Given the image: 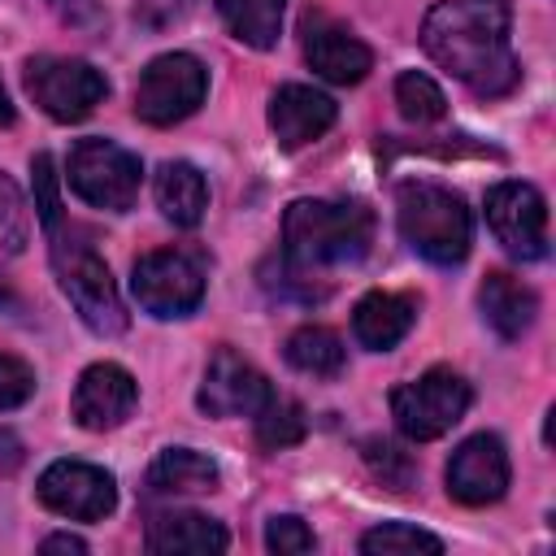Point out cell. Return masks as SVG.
I'll use <instances>...</instances> for the list:
<instances>
[{
	"label": "cell",
	"instance_id": "obj_18",
	"mask_svg": "<svg viewBox=\"0 0 556 556\" xmlns=\"http://www.w3.org/2000/svg\"><path fill=\"white\" fill-rule=\"evenodd\" d=\"M478 308H482V321L500 334V339H521L530 326H534V313H539V295L521 282V278H513V274H504V269H491L486 278H482V287H478Z\"/></svg>",
	"mask_w": 556,
	"mask_h": 556
},
{
	"label": "cell",
	"instance_id": "obj_10",
	"mask_svg": "<svg viewBox=\"0 0 556 556\" xmlns=\"http://www.w3.org/2000/svg\"><path fill=\"white\" fill-rule=\"evenodd\" d=\"M486 226L517 261H543L547 256V200L530 182H495L486 191Z\"/></svg>",
	"mask_w": 556,
	"mask_h": 556
},
{
	"label": "cell",
	"instance_id": "obj_24",
	"mask_svg": "<svg viewBox=\"0 0 556 556\" xmlns=\"http://www.w3.org/2000/svg\"><path fill=\"white\" fill-rule=\"evenodd\" d=\"M304 434H308V417H304V408H300L295 400L269 395V400L256 408V443H261V447L278 452V447L300 443Z\"/></svg>",
	"mask_w": 556,
	"mask_h": 556
},
{
	"label": "cell",
	"instance_id": "obj_1",
	"mask_svg": "<svg viewBox=\"0 0 556 556\" xmlns=\"http://www.w3.org/2000/svg\"><path fill=\"white\" fill-rule=\"evenodd\" d=\"M508 26V0H439L421 22V48L473 96L495 100L521 83Z\"/></svg>",
	"mask_w": 556,
	"mask_h": 556
},
{
	"label": "cell",
	"instance_id": "obj_19",
	"mask_svg": "<svg viewBox=\"0 0 556 556\" xmlns=\"http://www.w3.org/2000/svg\"><path fill=\"white\" fill-rule=\"evenodd\" d=\"M230 534L222 521L191 513V508H174V513H156L148 521V539L143 547L152 556H169V552H226Z\"/></svg>",
	"mask_w": 556,
	"mask_h": 556
},
{
	"label": "cell",
	"instance_id": "obj_30",
	"mask_svg": "<svg viewBox=\"0 0 556 556\" xmlns=\"http://www.w3.org/2000/svg\"><path fill=\"white\" fill-rule=\"evenodd\" d=\"M265 547L278 552V556H304V552L317 547V539H313V530L295 513H282V517H274L265 526Z\"/></svg>",
	"mask_w": 556,
	"mask_h": 556
},
{
	"label": "cell",
	"instance_id": "obj_22",
	"mask_svg": "<svg viewBox=\"0 0 556 556\" xmlns=\"http://www.w3.org/2000/svg\"><path fill=\"white\" fill-rule=\"evenodd\" d=\"M282 356H287L291 369L313 374V378H339L343 365H348L343 339L334 330H326V326H300V330H291Z\"/></svg>",
	"mask_w": 556,
	"mask_h": 556
},
{
	"label": "cell",
	"instance_id": "obj_15",
	"mask_svg": "<svg viewBox=\"0 0 556 556\" xmlns=\"http://www.w3.org/2000/svg\"><path fill=\"white\" fill-rule=\"evenodd\" d=\"M135 400H139L135 378L122 365L100 361V365H87L78 374L70 413H74V421L83 430H113V426H122L135 413Z\"/></svg>",
	"mask_w": 556,
	"mask_h": 556
},
{
	"label": "cell",
	"instance_id": "obj_27",
	"mask_svg": "<svg viewBox=\"0 0 556 556\" xmlns=\"http://www.w3.org/2000/svg\"><path fill=\"white\" fill-rule=\"evenodd\" d=\"M30 191H35V217L43 222V230H56L61 226V174L48 152H35L30 161Z\"/></svg>",
	"mask_w": 556,
	"mask_h": 556
},
{
	"label": "cell",
	"instance_id": "obj_21",
	"mask_svg": "<svg viewBox=\"0 0 556 556\" xmlns=\"http://www.w3.org/2000/svg\"><path fill=\"white\" fill-rule=\"evenodd\" d=\"M217 482H222L217 465L195 447H165L148 469V486L156 495H200V491H217Z\"/></svg>",
	"mask_w": 556,
	"mask_h": 556
},
{
	"label": "cell",
	"instance_id": "obj_4",
	"mask_svg": "<svg viewBox=\"0 0 556 556\" xmlns=\"http://www.w3.org/2000/svg\"><path fill=\"white\" fill-rule=\"evenodd\" d=\"M52 235V274L65 291V300L74 304V313L83 317V326L100 339H113L130 326V313L117 295V282L109 274V265L100 261V252L91 248L87 230L78 226H56Z\"/></svg>",
	"mask_w": 556,
	"mask_h": 556
},
{
	"label": "cell",
	"instance_id": "obj_34",
	"mask_svg": "<svg viewBox=\"0 0 556 556\" xmlns=\"http://www.w3.org/2000/svg\"><path fill=\"white\" fill-rule=\"evenodd\" d=\"M39 552H74V556H83L87 543H83L78 534H48V539L39 543Z\"/></svg>",
	"mask_w": 556,
	"mask_h": 556
},
{
	"label": "cell",
	"instance_id": "obj_20",
	"mask_svg": "<svg viewBox=\"0 0 556 556\" xmlns=\"http://www.w3.org/2000/svg\"><path fill=\"white\" fill-rule=\"evenodd\" d=\"M152 191H156V208H161L174 226L191 230V226L204 222V208H208V182H204V174H200L191 161H165V165L156 169Z\"/></svg>",
	"mask_w": 556,
	"mask_h": 556
},
{
	"label": "cell",
	"instance_id": "obj_3",
	"mask_svg": "<svg viewBox=\"0 0 556 556\" xmlns=\"http://www.w3.org/2000/svg\"><path fill=\"white\" fill-rule=\"evenodd\" d=\"M395 226L404 243L430 265H460L469 256L473 222L465 200L430 178H408L395 187Z\"/></svg>",
	"mask_w": 556,
	"mask_h": 556
},
{
	"label": "cell",
	"instance_id": "obj_5",
	"mask_svg": "<svg viewBox=\"0 0 556 556\" xmlns=\"http://www.w3.org/2000/svg\"><path fill=\"white\" fill-rule=\"evenodd\" d=\"M65 178L74 187L78 200H87L91 208H109V213H126L139 200V182H143V165L135 152H126L113 139H78L70 148L65 161Z\"/></svg>",
	"mask_w": 556,
	"mask_h": 556
},
{
	"label": "cell",
	"instance_id": "obj_26",
	"mask_svg": "<svg viewBox=\"0 0 556 556\" xmlns=\"http://www.w3.org/2000/svg\"><path fill=\"white\" fill-rule=\"evenodd\" d=\"M395 104H400V113H404L408 122H417V126L439 122V117L447 113L443 87H439L430 74H417V70H404V74L395 78Z\"/></svg>",
	"mask_w": 556,
	"mask_h": 556
},
{
	"label": "cell",
	"instance_id": "obj_31",
	"mask_svg": "<svg viewBox=\"0 0 556 556\" xmlns=\"http://www.w3.org/2000/svg\"><path fill=\"white\" fill-rule=\"evenodd\" d=\"M30 395H35V369L22 356L0 352V413L22 408Z\"/></svg>",
	"mask_w": 556,
	"mask_h": 556
},
{
	"label": "cell",
	"instance_id": "obj_11",
	"mask_svg": "<svg viewBox=\"0 0 556 556\" xmlns=\"http://www.w3.org/2000/svg\"><path fill=\"white\" fill-rule=\"evenodd\" d=\"M39 504L70 521H100L117 508V482L109 469L87 460H52L39 473Z\"/></svg>",
	"mask_w": 556,
	"mask_h": 556
},
{
	"label": "cell",
	"instance_id": "obj_12",
	"mask_svg": "<svg viewBox=\"0 0 556 556\" xmlns=\"http://www.w3.org/2000/svg\"><path fill=\"white\" fill-rule=\"evenodd\" d=\"M269 395H274V387L265 382V374L256 365H248L235 348H217L204 365V382L195 391V404L208 417H256V408Z\"/></svg>",
	"mask_w": 556,
	"mask_h": 556
},
{
	"label": "cell",
	"instance_id": "obj_17",
	"mask_svg": "<svg viewBox=\"0 0 556 556\" xmlns=\"http://www.w3.org/2000/svg\"><path fill=\"white\" fill-rule=\"evenodd\" d=\"M417 321V300L400 291H369L352 308V334L369 352H391Z\"/></svg>",
	"mask_w": 556,
	"mask_h": 556
},
{
	"label": "cell",
	"instance_id": "obj_13",
	"mask_svg": "<svg viewBox=\"0 0 556 556\" xmlns=\"http://www.w3.org/2000/svg\"><path fill=\"white\" fill-rule=\"evenodd\" d=\"M300 39H304V61H308L326 83L352 87V83H361V78L374 70L369 43H361L343 22H334V17L321 13V9H308V13L300 17Z\"/></svg>",
	"mask_w": 556,
	"mask_h": 556
},
{
	"label": "cell",
	"instance_id": "obj_6",
	"mask_svg": "<svg viewBox=\"0 0 556 556\" xmlns=\"http://www.w3.org/2000/svg\"><path fill=\"white\" fill-rule=\"evenodd\" d=\"M469 400H473L469 382H465L456 369L434 365V369H426L421 378L400 382V387L391 391V417H395V426H400L404 439L430 443V439L447 434V430L465 417Z\"/></svg>",
	"mask_w": 556,
	"mask_h": 556
},
{
	"label": "cell",
	"instance_id": "obj_23",
	"mask_svg": "<svg viewBox=\"0 0 556 556\" xmlns=\"http://www.w3.org/2000/svg\"><path fill=\"white\" fill-rule=\"evenodd\" d=\"M230 35L256 52L274 48L278 35H282V9L287 0H217Z\"/></svg>",
	"mask_w": 556,
	"mask_h": 556
},
{
	"label": "cell",
	"instance_id": "obj_16",
	"mask_svg": "<svg viewBox=\"0 0 556 556\" xmlns=\"http://www.w3.org/2000/svg\"><path fill=\"white\" fill-rule=\"evenodd\" d=\"M334 117H339V104L326 91L304 87V83H287L269 100V130H274L278 148H287V152L321 139L334 126Z\"/></svg>",
	"mask_w": 556,
	"mask_h": 556
},
{
	"label": "cell",
	"instance_id": "obj_29",
	"mask_svg": "<svg viewBox=\"0 0 556 556\" xmlns=\"http://www.w3.org/2000/svg\"><path fill=\"white\" fill-rule=\"evenodd\" d=\"M365 460H369V469L387 482V486H395V491H408L413 486V456L404 452V447H395L391 439H365Z\"/></svg>",
	"mask_w": 556,
	"mask_h": 556
},
{
	"label": "cell",
	"instance_id": "obj_33",
	"mask_svg": "<svg viewBox=\"0 0 556 556\" xmlns=\"http://www.w3.org/2000/svg\"><path fill=\"white\" fill-rule=\"evenodd\" d=\"M22 465H26V447H22V439H17L13 430H4V426H0V478L17 473Z\"/></svg>",
	"mask_w": 556,
	"mask_h": 556
},
{
	"label": "cell",
	"instance_id": "obj_25",
	"mask_svg": "<svg viewBox=\"0 0 556 556\" xmlns=\"http://www.w3.org/2000/svg\"><path fill=\"white\" fill-rule=\"evenodd\" d=\"M361 552L365 556H413V552L439 556L443 539L421 530V526H408V521H387V526H374L361 534Z\"/></svg>",
	"mask_w": 556,
	"mask_h": 556
},
{
	"label": "cell",
	"instance_id": "obj_2",
	"mask_svg": "<svg viewBox=\"0 0 556 556\" xmlns=\"http://www.w3.org/2000/svg\"><path fill=\"white\" fill-rule=\"evenodd\" d=\"M374 243V213L361 200H295L282 213V261L317 274L356 265Z\"/></svg>",
	"mask_w": 556,
	"mask_h": 556
},
{
	"label": "cell",
	"instance_id": "obj_36",
	"mask_svg": "<svg viewBox=\"0 0 556 556\" xmlns=\"http://www.w3.org/2000/svg\"><path fill=\"white\" fill-rule=\"evenodd\" d=\"M0 313H17V295H13V287L0 278Z\"/></svg>",
	"mask_w": 556,
	"mask_h": 556
},
{
	"label": "cell",
	"instance_id": "obj_35",
	"mask_svg": "<svg viewBox=\"0 0 556 556\" xmlns=\"http://www.w3.org/2000/svg\"><path fill=\"white\" fill-rule=\"evenodd\" d=\"M13 117H17V113H13V100H9V91H4V83H0V130L13 126Z\"/></svg>",
	"mask_w": 556,
	"mask_h": 556
},
{
	"label": "cell",
	"instance_id": "obj_7",
	"mask_svg": "<svg viewBox=\"0 0 556 556\" xmlns=\"http://www.w3.org/2000/svg\"><path fill=\"white\" fill-rule=\"evenodd\" d=\"M22 83H26V96L52 122H83L109 96L104 74L78 56H30L22 70Z\"/></svg>",
	"mask_w": 556,
	"mask_h": 556
},
{
	"label": "cell",
	"instance_id": "obj_14",
	"mask_svg": "<svg viewBox=\"0 0 556 556\" xmlns=\"http://www.w3.org/2000/svg\"><path fill=\"white\" fill-rule=\"evenodd\" d=\"M508 491V452L500 434H469L447 460V495L456 504L482 508Z\"/></svg>",
	"mask_w": 556,
	"mask_h": 556
},
{
	"label": "cell",
	"instance_id": "obj_8",
	"mask_svg": "<svg viewBox=\"0 0 556 556\" xmlns=\"http://www.w3.org/2000/svg\"><path fill=\"white\" fill-rule=\"evenodd\" d=\"M208 70L191 52H165L148 61L135 83V117L148 126H174L204 104Z\"/></svg>",
	"mask_w": 556,
	"mask_h": 556
},
{
	"label": "cell",
	"instance_id": "obj_9",
	"mask_svg": "<svg viewBox=\"0 0 556 556\" xmlns=\"http://www.w3.org/2000/svg\"><path fill=\"white\" fill-rule=\"evenodd\" d=\"M130 291L152 317H187L204 300V265L182 248H161L135 261Z\"/></svg>",
	"mask_w": 556,
	"mask_h": 556
},
{
	"label": "cell",
	"instance_id": "obj_32",
	"mask_svg": "<svg viewBox=\"0 0 556 556\" xmlns=\"http://www.w3.org/2000/svg\"><path fill=\"white\" fill-rule=\"evenodd\" d=\"M52 13L65 22V26H78V30H96L104 26V9L96 0H48Z\"/></svg>",
	"mask_w": 556,
	"mask_h": 556
},
{
	"label": "cell",
	"instance_id": "obj_28",
	"mask_svg": "<svg viewBox=\"0 0 556 556\" xmlns=\"http://www.w3.org/2000/svg\"><path fill=\"white\" fill-rule=\"evenodd\" d=\"M0 243L4 252H22L30 243V208L9 174H0Z\"/></svg>",
	"mask_w": 556,
	"mask_h": 556
}]
</instances>
